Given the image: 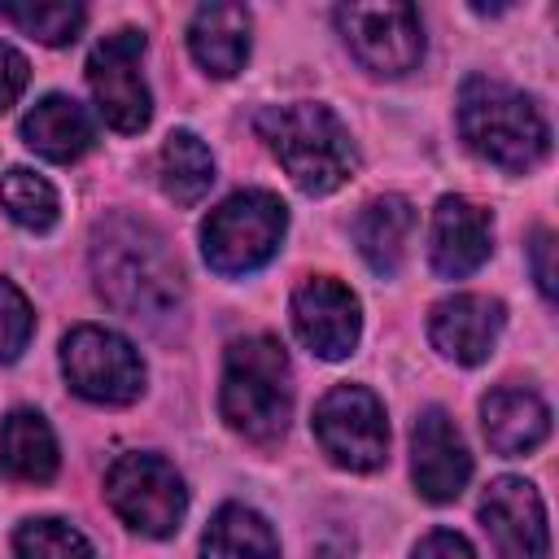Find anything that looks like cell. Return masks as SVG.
<instances>
[{"mask_svg": "<svg viewBox=\"0 0 559 559\" xmlns=\"http://www.w3.org/2000/svg\"><path fill=\"white\" fill-rule=\"evenodd\" d=\"M201 559H280V542L258 511L227 502L205 528Z\"/></svg>", "mask_w": 559, "mask_h": 559, "instance_id": "22", "label": "cell"}, {"mask_svg": "<svg viewBox=\"0 0 559 559\" xmlns=\"http://www.w3.org/2000/svg\"><path fill=\"white\" fill-rule=\"evenodd\" d=\"M314 437L336 467L376 472L389 454V424L380 397L362 384H336L314 406Z\"/></svg>", "mask_w": 559, "mask_h": 559, "instance_id": "8", "label": "cell"}, {"mask_svg": "<svg viewBox=\"0 0 559 559\" xmlns=\"http://www.w3.org/2000/svg\"><path fill=\"white\" fill-rule=\"evenodd\" d=\"M92 280L96 293L131 319H166L183 301V266L175 249L135 214H109L92 227Z\"/></svg>", "mask_w": 559, "mask_h": 559, "instance_id": "1", "label": "cell"}, {"mask_svg": "<svg viewBox=\"0 0 559 559\" xmlns=\"http://www.w3.org/2000/svg\"><path fill=\"white\" fill-rule=\"evenodd\" d=\"M0 205L26 231H48L57 223V214H61L52 183L44 175L26 170V166H13L9 175H0Z\"/></svg>", "mask_w": 559, "mask_h": 559, "instance_id": "23", "label": "cell"}, {"mask_svg": "<svg viewBox=\"0 0 559 559\" xmlns=\"http://www.w3.org/2000/svg\"><path fill=\"white\" fill-rule=\"evenodd\" d=\"M140 57H144V35L131 26L105 35L87 57V83H92L96 109L122 135L144 131L148 114H153V96L140 74Z\"/></svg>", "mask_w": 559, "mask_h": 559, "instance_id": "10", "label": "cell"}, {"mask_svg": "<svg viewBox=\"0 0 559 559\" xmlns=\"http://www.w3.org/2000/svg\"><path fill=\"white\" fill-rule=\"evenodd\" d=\"M528 262H533V280H537L542 297L550 301V297H555V236H550L546 227H542V231H533Z\"/></svg>", "mask_w": 559, "mask_h": 559, "instance_id": "28", "label": "cell"}, {"mask_svg": "<svg viewBox=\"0 0 559 559\" xmlns=\"http://www.w3.org/2000/svg\"><path fill=\"white\" fill-rule=\"evenodd\" d=\"M0 17H9L17 31H26L39 44H70L83 31V4L66 0H35V4H0Z\"/></svg>", "mask_w": 559, "mask_h": 559, "instance_id": "24", "label": "cell"}, {"mask_svg": "<svg viewBox=\"0 0 559 559\" xmlns=\"http://www.w3.org/2000/svg\"><path fill=\"white\" fill-rule=\"evenodd\" d=\"M22 140L48 162H74L92 148L96 127H92V118L79 100L52 92L22 118Z\"/></svg>", "mask_w": 559, "mask_h": 559, "instance_id": "19", "label": "cell"}, {"mask_svg": "<svg viewBox=\"0 0 559 559\" xmlns=\"http://www.w3.org/2000/svg\"><path fill=\"white\" fill-rule=\"evenodd\" d=\"M432 271L441 280H463L472 275L489 249H493V223L489 210H480L472 197H441L432 210V236H428Z\"/></svg>", "mask_w": 559, "mask_h": 559, "instance_id": "14", "label": "cell"}, {"mask_svg": "<svg viewBox=\"0 0 559 559\" xmlns=\"http://www.w3.org/2000/svg\"><path fill=\"white\" fill-rule=\"evenodd\" d=\"M157 179L175 205H197L214 183V157H210L205 140L197 131H183V127L170 131L162 153H157Z\"/></svg>", "mask_w": 559, "mask_h": 559, "instance_id": "21", "label": "cell"}, {"mask_svg": "<svg viewBox=\"0 0 559 559\" xmlns=\"http://www.w3.org/2000/svg\"><path fill=\"white\" fill-rule=\"evenodd\" d=\"M411 559H476V550L467 546V537H459V533H450V528H437V533H428V537L415 546Z\"/></svg>", "mask_w": 559, "mask_h": 559, "instance_id": "29", "label": "cell"}, {"mask_svg": "<svg viewBox=\"0 0 559 559\" xmlns=\"http://www.w3.org/2000/svg\"><path fill=\"white\" fill-rule=\"evenodd\" d=\"M0 472L22 485H48L57 476V437L39 411H13L0 424Z\"/></svg>", "mask_w": 559, "mask_h": 559, "instance_id": "20", "label": "cell"}, {"mask_svg": "<svg viewBox=\"0 0 559 559\" xmlns=\"http://www.w3.org/2000/svg\"><path fill=\"white\" fill-rule=\"evenodd\" d=\"M480 424H485L489 445H493L498 454L515 459V454L537 450V445L550 437V406H546L533 389L502 384V389H493V393L480 402Z\"/></svg>", "mask_w": 559, "mask_h": 559, "instance_id": "16", "label": "cell"}, {"mask_svg": "<svg viewBox=\"0 0 559 559\" xmlns=\"http://www.w3.org/2000/svg\"><path fill=\"white\" fill-rule=\"evenodd\" d=\"M105 498L144 537H170L188 511V489L162 454H118L105 472Z\"/></svg>", "mask_w": 559, "mask_h": 559, "instance_id": "6", "label": "cell"}, {"mask_svg": "<svg viewBox=\"0 0 559 559\" xmlns=\"http://www.w3.org/2000/svg\"><path fill=\"white\" fill-rule=\"evenodd\" d=\"M249 26L253 22L240 4H201L188 26V48L197 66L214 79L240 74V66L249 61Z\"/></svg>", "mask_w": 559, "mask_h": 559, "instance_id": "17", "label": "cell"}, {"mask_svg": "<svg viewBox=\"0 0 559 559\" xmlns=\"http://www.w3.org/2000/svg\"><path fill=\"white\" fill-rule=\"evenodd\" d=\"M35 332V314H31V301L0 275V362H13L26 341Z\"/></svg>", "mask_w": 559, "mask_h": 559, "instance_id": "26", "label": "cell"}, {"mask_svg": "<svg viewBox=\"0 0 559 559\" xmlns=\"http://www.w3.org/2000/svg\"><path fill=\"white\" fill-rule=\"evenodd\" d=\"M288 227V210L275 192L249 188L210 210L201 227V253L218 275H249L275 258Z\"/></svg>", "mask_w": 559, "mask_h": 559, "instance_id": "5", "label": "cell"}, {"mask_svg": "<svg viewBox=\"0 0 559 559\" xmlns=\"http://www.w3.org/2000/svg\"><path fill=\"white\" fill-rule=\"evenodd\" d=\"M411 231H415V210L406 197H393V192L367 201L362 214L354 218V245L376 275H397Z\"/></svg>", "mask_w": 559, "mask_h": 559, "instance_id": "18", "label": "cell"}, {"mask_svg": "<svg viewBox=\"0 0 559 559\" xmlns=\"http://www.w3.org/2000/svg\"><path fill=\"white\" fill-rule=\"evenodd\" d=\"M293 332L301 336V345L328 362L354 354L358 332H362V310L358 297L332 280V275H310L297 284L293 293Z\"/></svg>", "mask_w": 559, "mask_h": 559, "instance_id": "11", "label": "cell"}, {"mask_svg": "<svg viewBox=\"0 0 559 559\" xmlns=\"http://www.w3.org/2000/svg\"><path fill=\"white\" fill-rule=\"evenodd\" d=\"M26 79H31V66L17 48L0 44V114L17 105V96L26 92Z\"/></svg>", "mask_w": 559, "mask_h": 559, "instance_id": "27", "label": "cell"}, {"mask_svg": "<svg viewBox=\"0 0 559 559\" xmlns=\"http://www.w3.org/2000/svg\"><path fill=\"white\" fill-rule=\"evenodd\" d=\"M480 524H485L498 559H550L546 507L524 476H498L485 489Z\"/></svg>", "mask_w": 559, "mask_h": 559, "instance_id": "12", "label": "cell"}, {"mask_svg": "<svg viewBox=\"0 0 559 559\" xmlns=\"http://www.w3.org/2000/svg\"><path fill=\"white\" fill-rule=\"evenodd\" d=\"M61 371L79 397L100 402V406H127L144 389V362L135 345L96 323H79L66 332Z\"/></svg>", "mask_w": 559, "mask_h": 559, "instance_id": "7", "label": "cell"}, {"mask_svg": "<svg viewBox=\"0 0 559 559\" xmlns=\"http://www.w3.org/2000/svg\"><path fill=\"white\" fill-rule=\"evenodd\" d=\"M218 411L245 441L271 445L293 419V367L275 336H240L227 345Z\"/></svg>", "mask_w": 559, "mask_h": 559, "instance_id": "3", "label": "cell"}, {"mask_svg": "<svg viewBox=\"0 0 559 559\" xmlns=\"http://www.w3.org/2000/svg\"><path fill=\"white\" fill-rule=\"evenodd\" d=\"M498 332H502V301L480 297V293H454V297L437 301L428 314L432 345L463 367L485 362L498 345Z\"/></svg>", "mask_w": 559, "mask_h": 559, "instance_id": "15", "label": "cell"}, {"mask_svg": "<svg viewBox=\"0 0 559 559\" xmlns=\"http://www.w3.org/2000/svg\"><path fill=\"white\" fill-rule=\"evenodd\" d=\"M336 31L345 48L384 79H397L419 66L424 57V26L411 4H341L336 9Z\"/></svg>", "mask_w": 559, "mask_h": 559, "instance_id": "9", "label": "cell"}, {"mask_svg": "<svg viewBox=\"0 0 559 559\" xmlns=\"http://www.w3.org/2000/svg\"><path fill=\"white\" fill-rule=\"evenodd\" d=\"M411 472H415V489L428 502H450L463 493L467 476H472V454L463 445V432L454 428V419L441 406H428L415 419L411 432Z\"/></svg>", "mask_w": 559, "mask_h": 559, "instance_id": "13", "label": "cell"}, {"mask_svg": "<svg viewBox=\"0 0 559 559\" xmlns=\"http://www.w3.org/2000/svg\"><path fill=\"white\" fill-rule=\"evenodd\" d=\"M17 559H96L87 537L66 520H26L13 533Z\"/></svg>", "mask_w": 559, "mask_h": 559, "instance_id": "25", "label": "cell"}, {"mask_svg": "<svg viewBox=\"0 0 559 559\" xmlns=\"http://www.w3.org/2000/svg\"><path fill=\"white\" fill-rule=\"evenodd\" d=\"M459 135L476 157L515 175L533 170L550 148V127L533 96L485 74H472L459 87Z\"/></svg>", "mask_w": 559, "mask_h": 559, "instance_id": "4", "label": "cell"}, {"mask_svg": "<svg viewBox=\"0 0 559 559\" xmlns=\"http://www.w3.org/2000/svg\"><path fill=\"white\" fill-rule=\"evenodd\" d=\"M253 127L266 140V148L280 157V166L293 175V183L310 197L336 192L358 170V148L349 140V127L319 100L266 105Z\"/></svg>", "mask_w": 559, "mask_h": 559, "instance_id": "2", "label": "cell"}]
</instances>
